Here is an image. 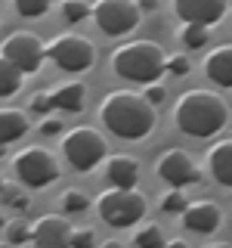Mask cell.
Masks as SVG:
<instances>
[{
	"label": "cell",
	"instance_id": "6da1fadb",
	"mask_svg": "<svg viewBox=\"0 0 232 248\" xmlns=\"http://www.w3.org/2000/svg\"><path fill=\"white\" fill-rule=\"evenodd\" d=\"M99 121L118 140H145L155 127V108L133 90H115L99 103Z\"/></svg>",
	"mask_w": 232,
	"mask_h": 248
},
{
	"label": "cell",
	"instance_id": "7a4b0ae2",
	"mask_svg": "<svg viewBox=\"0 0 232 248\" xmlns=\"http://www.w3.org/2000/svg\"><path fill=\"white\" fill-rule=\"evenodd\" d=\"M174 121L183 134L207 140L229 124V106L211 90H186L174 106Z\"/></svg>",
	"mask_w": 232,
	"mask_h": 248
},
{
	"label": "cell",
	"instance_id": "3957f363",
	"mask_svg": "<svg viewBox=\"0 0 232 248\" xmlns=\"http://www.w3.org/2000/svg\"><path fill=\"white\" fill-rule=\"evenodd\" d=\"M164 68V50L155 41H127L112 53V72L133 84H155Z\"/></svg>",
	"mask_w": 232,
	"mask_h": 248
},
{
	"label": "cell",
	"instance_id": "277c9868",
	"mask_svg": "<svg viewBox=\"0 0 232 248\" xmlns=\"http://www.w3.org/2000/svg\"><path fill=\"white\" fill-rule=\"evenodd\" d=\"M145 196L136 189H105L96 196V214L108 227H133L145 217Z\"/></svg>",
	"mask_w": 232,
	"mask_h": 248
},
{
	"label": "cell",
	"instance_id": "5b68a950",
	"mask_svg": "<svg viewBox=\"0 0 232 248\" xmlns=\"http://www.w3.org/2000/svg\"><path fill=\"white\" fill-rule=\"evenodd\" d=\"M44 56L62 72L77 75V72H87L96 62V46H93L90 37L68 31V34H56L50 44H44Z\"/></svg>",
	"mask_w": 232,
	"mask_h": 248
},
{
	"label": "cell",
	"instance_id": "8992f818",
	"mask_svg": "<svg viewBox=\"0 0 232 248\" xmlns=\"http://www.w3.org/2000/svg\"><path fill=\"white\" fill-rule=\"evenodd\" d=\"M13 174L19 177L22 186L31 189H46L50 183H56L59 177V161L56 155L44 146H25V149L15 152L13 158Z\"/></svg>",
	"mask_w": 232,
	"mask_h": 248
},
{
	"label": "cell",
	"instance_id": "52a82bcc",
	"mask_svg": "<svg viewBox=\"0 0 232 248\" xmlns=\"http://www.w3.org/2000/svg\"><path fill=\"white\" fill-rule=\"evenodd\" d=\"M62 155L74 170H93L99 161H105L108 143L96 127H72L62 137Z\"/></svg>",
	"mask_w": 232,
	"mask_h": 248
},
{
	"label": "cell",
	"instance_id": "ba28073f",
	"mask_svg": "<svg viewBox=\"0 0 232 248\" xmlns=\"http://www.w3.org/2000/svg\"><path fill=\"white\" fill-rule=\"evenodd\" d=\"M90 16H93V22H96V28L108 37L130 34V31L139 25V19H143L139 6L130 3V0H99V3L90 6Z\"/></svg>",
	"mask_w": 232,
	"mask_h": 248
},
{
	"label": "cell",
	"instance_id": "9c48e42d",
	"mask_svg": "<svg viewBox=\"0 0 232 248\" xmlns=\"http://www.w3.org/2000/svg\"><path fill=\"white\" fill-rule=\"evenodd\" d=\"M0 56L10 62L13 68H19L22 75L37 72V68L44 65V59H46L41 37L31 34V31H13V34L0 44Z\"/></svg>",
	"mask_w": 232,
	"mask_h": 248
},
{
	"label": "cell",
	"instance_id": "30bf717a",
	"mask_svg": "<svg viewBox=\"0 0 232 248\" xmlns=\"http://www.w3.org/2000/svg\"><path fill=\"white\" fill-rule=\"evenodd\" d=\"M155 174L164 180L170 189H183V186L198 183V165L186 149H167L155 161Z\"/></svg>",
	"mask_w": 232,
	"mask_h": 248
},
{
	"label": "cell",
	"instance_id": "8fae6325",
	"mask_svg": "<svg viewBox=\"0 0 232 248\" xmlns=\"http://www.w3.org/2000/svg\"><path fill=\"white\" fill-rule=\"evenodd\" d=\"M174 13L183 25L211 28L226 16V3L223 0H174Z\"/></svg>",
	"mask_w": 232,
	"mask_h": 248
},
{
	"label": "cell",
	"instance_id": "7c38bea8",
	"mask_svg": "<svg viewBox=\"0 0 232 248\" xmlns=\"http://www.w3.org/2000/svg\"><path fill=\"white\" fill-rule=\"evenodd\" d=\"M72 227L62 214H44L31 223V245L34 248H68Z\"/></svg>",
	"mask_w": 232,
	"mask_h": 248
},
{
	"label": "cell",
	"instance_id": "4fadbf2b",
	"mask_svg": "<svg viewBox=\"0 0 232 248\" xmlns=\"http://www.w3.org/2000/svg\"><path fill=\"white\" fill-rule=\"evenodd\" d=\"M180 217H183V227H189L192 232H214L223 220V211L220 205L201 199V202H189Z\"/></svg>",
	"mask_w": 232,
	"mask_h": 248
},
{
	"label": "cell",
	"instance_id": "5bb4252c",
	"mask_svg": "<svg viewBox=\"0 0 232 248\" xmlns=\"http://www.w3.org/2000/svg\"><path fill=\"white\" fill-rule=\"evenodd\" d=\"M105 177L112 189H133L139 183V161L133 155H112L105 161Z\"/></svg>",
	"mask_w": 232,
	"mask_h": 248
},
{
	"label": "cell",
	"instance_id": "9a60e30c",
	"mask_svg": "<svg viewBox=\"0 0 232 248\" xmlns=\"http://www.w3.org/2000/svg\"><path fill=\"white\" fill-rule=\"evenodd\" d=\"M204 165H207L211 180L229 189V186H232V143H229V140H220L217 146H211V149H207Z\"/></svg>",
	"mask_w": 232,
	"mask_h": 248
},
{
	"label": "cell",
	"instance_id": "2e32d148",
	"mask_svg": "<svg viewBox=\"0 0 232 248\" xmlns=\"http://www.w3.org/2000/svg\"><path fill=\"white\" fill-rule=\"evenodd\" d=\"M201 68H204V75L217 87H232V46L229 44L214 46L204 56V62H201Z\"/></svg>",
	"mask_w": 232,
	"mask_h": 248
},
{
	"label": "cell",
	"instance_id": "e0dca14e",
	"mask_svg": "<svg viewBox=\"0 0 232 248\" xmlns=\"http://www.w3.org/2000/svg\"><path fill=\"white\" fill-rule=\"evenodd\" d=\"M84 99H87V84L84 81H65L50 93V103L59 112H81Z\"/></svg>",
	"mask_w": 232,
	"mask_h": 248
},
{
	"label": "cell",
	"instance_id": "ac0fdd59",
	"mask_svg": "<svg viewBox=\"0 0 232 248\" xmlns=\"http://www.w3.org/2000/svg\"><path fill=\"white\" fill-rule=\"evenodd\" d=\"M28 134V115L19 108H0V143H15Z\"/></svg>",
	"mask_w": 232,
	"mask_h": 248
},
{
	"label": "cell",
	"instance_id": "d6986e66",
	"mask_svg": "<svg viewBox=\"0 0 232 248\" xmlns=\"http://www.w3.org/2000/svg\"><path fill=\"white\" fill-rule=\"evenodd\" d=\"M19 87H22V72H19V68H13L10 62L0 56V99L19 93Z\"/></svg>",
	"mask_w": 232,
	"mask_h": 248
},
{
	"label": "cell",
	"instance_id": "ffe728a7",
	"mask_svg": "<svg viewBox=\"0 0 232 248\" xmlns=\"http://www.w3.org/2000/svg\"><path fill=\"white\" fill-rule=\"evenodd\" d=\"M133 245L136 248H164V232L158 223H143L133 232Z\"/></svg>",
	"mask_w": 232,
	"mask_h": 248
},
{
	"label": "cell",
	"instance_id": "44dd1931",
	"mask_svg": "<svg viewBox=\"0 0 232 248\" xmlns=\"http://www.w3.org/2000/svg\"><path fill=\"white\" fill-rule=\"evenodd\" d=\"M207 37H211V31L198 28V25H180V31H176V41H180L186 50H201V46L207 44Z\"/></svg>",
	"mask_w": 232,
	"mask_h": 248
},
{
	"label": "cell",
	"instance_id": "7402d4cb",
	"mask_svg": "<svg viewBox=\"0 0 232 248\" xmlns=\"http://www.w3.org/2000/svg\"><path fill=\"white\" fill-rule=\"evenodd\" d=\"M0 202H3L6 208H15V211H25V208H28V192H25V186L3 183V186H0Z\"/></svg>",
	"mask_w": 232,
	"mask_h": 248
},
{
	"label": "cell",
	"instance_id": "603a6c76",
	"mask_svg": "<svg viewBox=\"0 0 232 248\" xmlns=\"http://www.w3.org/2000/svg\"><path fill=\"white\" fill-rule=\"evenodd\" d=\"M59 199H62V208H65V214H81V211H87V208H90L87 192H81V189H65Z\"/></svg>",
	"mask_w": 232,
	"mask_h": 248
},
{
	"label": "cell",
	"instance_id": "cb8c5ba5",
	"mask_svg": "<svg viewBox=\"0 0 232 248\" xmlns=\"http://www.w3.org/2000/svg\"><path fill=\"white\" fill-rule=\"evenodd\" d=\"M15 16H22V19H41V16L50 13V3L46 0H15Z\"/></svg>",
	"mask_w": 232,
	"mask_h": 248
},
{
	"label": "cell",
	"instance_id": "d4e9b609",
	"mask_svg": "<svg viewBox=\"0 0 232 248\" xmlns=\"http://www.w3.org/2000/svg\"><path fill=\"white\" fill-rule=\"evenodd\" d=\"M62 19L68 25H77V22L90 19V3H84V0H65L62 3Z\"/></svg>",
	"mask_w": 232,
	"mask_h": 248
},
{
	"label": "cell",
	"instance_id": "484cf974",
	"mask_svg": "<svg viewBox=\"0 0 232 248\" xmlns=\"http://www.w3.org/2000/svg\"><path fill=\"white\" fill-rule=\"evenodd\" d=\"M189 68H192L189 56H186V53H174V56H164V68H161V72L170 75V78H186Z\"/></svg>",
	"mask_w": 232,
	"mask_h": 248
},
{
	"label": "cell",
	"instance_id": "4316f807",
	"mask_svg": "<svg viewBox=\"0 0 232 248\" xmlns=\"http://www.w3.org/2000/svg\"><path fill=\"white\" fill-rule=\"evenodd\" d=\"M186 205H189V199L183 196V189H170V192H164V199H161V211L164 214H183Z\"/></svg>",
	"mask_w": 232,
	"mask_h": 248
},
{
	"label": "cell",
	"instance_id": "83f0119b",
	"mask_svg": "<svg viewBox=\"0 0 232 248\" xmlns=\"http://www.w3.org/2000/svg\"><path fill=\"white\" fill-rule=\"evenodd\" d=\"M93 245H96V232L90 227H77L68 236V248H93Z\"/></svg>",
	"mask_w": 232,
	"mask_h": 248
},
{
	"label": "cell",
	"instance_id": "f1b7e54d",
	"mask_svg": "<svg viewBox=\"0 0 232 248\" xmlns=\"http://www.w3.org/2000/svg\"><path fill=\"white\" fill-rule=\"evenodd\" d=\"M139 96H143L145 103L155 108V106H161L167 99V87H164V84H158V81H155V84H145V90L139 93Z\"/></svg>",
	"mask_w": 232,
	"mask_h": 248
},
{
	"label": "cell",
	"instance_id": "f546056e",
	"mask_svg": "<svg viewBox=\"0 0 232 248\" xmlns=\"http://www.w3.org/2000/svg\"><path fill=\"white\" fill-rule=\"evenodd\" d=\"M6 236H10L13 245H28L31 242V223H10Z\"/></svg>",
	"mask_w": 232,
	"mask_h": 248
},
{
	"label": "cell",
	"instance_id": "4dcf8cb0",
	"mask_svg": "<svg viewBox=\"0 0 232 248\" xmlns=\"http://www.w3.org/2000/svg\"><path fill=\"white\" fill-rule=\"evenodd\" d=\"M53 103H50V93H34L31 96V112H37V115H44V112H50Z\"/></svg>",
	"mask_w": 232,
	"mask_h": 248
},
{
	"label": "cell",
	"instance_id": "1f68e13d",
	"mask_svg": "<svg viewBox=\"0 0 232 248\" xmlns=\"http://www.w3.org/2000/svg\"><path fill=\"white\" fill-rule=\"evenodd\" d=\"M41 130H44L46 137H56V134H62V121H59V118H44Z\"/></svg>",
	"mask_w": 232,
	"mask_h": 248
},
{
	"label": "cell",
	"instance_id": "d6a6232c",
	"mask_svg": "<svg viewBox=\"0 0 232 248\" xmlns=\"http://www.w3.org/2000/svg\"><path fill=\"white\" fill-rule=\"evenodd\" d=\"M164 248H189V242L186 239H170V242H164Z\"/></svg>",
	"mask_w": 232,
	"mask_h": 248
},
{
	"label": "cell",
	"instance_id": "836d02e7",
	"mask_svg": "<svg viewBox=\"0 0 232 248\" xmlns=\"http://www.w3.org/2000/svg\"><path fill=\"white\" fill-rule=\"evenodd\" d=\"M102 248H124V245H121V242H115V239H108V242H105Z\"/></svg>",
	"mask_w": 232,
	"mask_h": 248
},
{
	"label": "cell",
	"instance_id": "e575fe53",
	"mask_svg": "<svg viewBox=\"0 0 232 248\" xmlns=\"http://www.w3.org/2000/svg\"><path fill=\"white\" fill-rule=\"evenodd\" d=\"M207 248H229L226 242H214V245H207Z\"/></svg>",
	"mask_w": 232,
	"mask_h": 248
},
{
	"label": "cell",
	"instance_id": "d590c367",
	"mask_svg": "<svg viewBox=\"0 0 232 248\" xmlns=\"http://www.w3.org/2000/svg\"><path fill=\"white\" fill-rule=\"evenodd\" d=\"M3 227H6V217H3V214H0V230H3Z\"/></svg>",
	"mask_w": 232,
	"mask_h": 248
},
{
	"label": "cell",
	"instance_id": "8d00e7d4",
	"mask_svg": "<svg viewBox=\"0 0 232 248\" xmlns=\"http://www.w3.org/2000/svg\"><path fill=\"white\" fill-rule=\"evenodd\" d=\"M3 152H6V146H3V143H0V158H3Z\"/></svg>",
	"mask_w": 232,
	"mask_h": 248
},
{
	"label": "cell",
	"instance_id": "74e56055",
	"mask_svg": "<svg viewBox=\"0 0 232 248\" xmlns=\"http://www.w3.org/2000/svg\"><path fill=\"white\" fill-rule=\"evenodd\" d=\"M0 186H3V177H0Z\"/></svg>",
	"mask_w": 232,
	"mask_h": 248
},
{
	"label": "cell",
	"instance_id": "f35d334b",
	"mask_svg": "<svg viewBox=\"0 0 232 248\" xmlns=\"http://www.w3.org/2000/svg\"><path fill=\"white\" fill-rule=\"evenodd\" d=\"M0 248H6V245H3V242H0Z\"/></svg>",
	"mask_w": 232,
	"mask_h": 248
}]
</instances>
